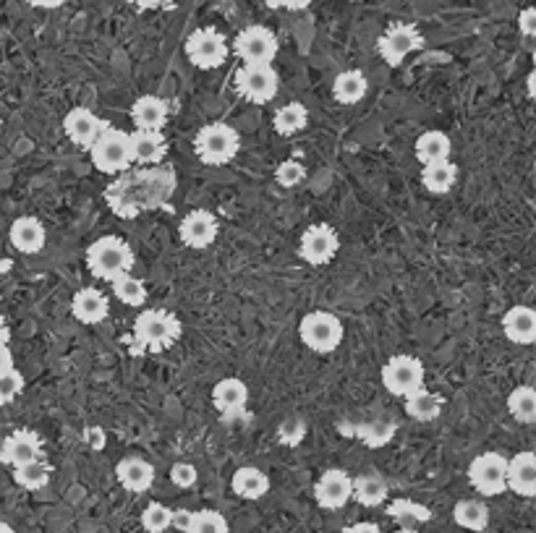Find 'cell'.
Returning a JSON list of instances; mask_svg holds the SVG:
<instances>
[{"instance_id": "6da1fadb", "label": "cell", "mask_w": 536, "mask_h": 533, "mask_svg": "<svg viewBox=\"0 0 536 533\" xmlns=\"http://www.w3.org/2000/svg\"><path fill=\"white\" fill-rule=\"evenodd\" d=\"M181 319L168 309H144L134 319L131 335L126 338V345L131 353H163L181 340Z\"/></svg>"}, {"instance_id": "7a4b0ae2", "label": "cell", "mask_w": 536, "mask_h": 533, "mask_svg": "<svg viewBox=\"0 0 536 533\" xmlns=\"http://www.w3.org/2000/svg\"><path fill=\"white\" fill-rule=\"evenodd\" d=\"M134 262V249L123 238L102 236L95 243H89L87 267L92 275L105 280V283H113L116 277L134 270Z\"/></svg>"}, {"instance_id": "3957f363", "label": "cell", "mask_w": 536, "mask_h": 533, "mask_svg": "<svg viewBox=\"0 0 536 533\" xmlns=\"http://www.w3.org/2000/svg\"><path fill=\"white\" fill-rule=\"evenodd\" d=\"M194 152H197V157L204 165L220 168V165H228V162L236 160V155L241 152V136H238V131L233 129L231 123H207L197 131Z\"/></svg>"}, {"instance_id": "277c9868", "label": "cell", "mask_w": 536, "mask_h": 533, "mask_svg": "<svg viewBox=\"0 0 536 533\" xmlns=\"http://www.w3.org/2000/svg\"><path fill=\"white\" fill-rule=\"evenodd\" d=\"M89 157L100 173L105 176H118L131 168V149H129V134L116 126H105L100 131L92 147H89Z\"/></svg>"}, {"instance_id": "5b68a950", "label": "cell", "mask_w": 536, "mask_h": 533, "mask_svg": "<svg viewBox=\"0 0 536 533\" xmlns=\"http://www.w3.org/2000/svg\"><path fill=\"white\" fill-rule=\"evenodd\" d=\"M301 343L314 353H333L338 351L346 330L343 322L335 317L333 311H309L299 324Z\"/></svg>"}, {"instance_id": "8992f818", "label": "cell", "mask_w": 536, "mask_h": 533, "mask_svg": "<svg viewBox=\"0 0 536 533\" xmlns=\"http://www.w3.org/2000/svg\"><path fill=\"white\" fill-rule=\"evenodd\" d=\"M236 92L254 105H267L280 92V76L272 63H244L236 74Z\"/></svg>"}, {"instance_id": "52a82bcc", "label": "cell", "mask_w": 536, "mask_h": 533, "mask_svg": "<svg viewBox=\"0 0 536 533\" xmlns=\"http://www.w3.org/2000/svg\"><path fill=\"white\" fill-rule=\"evenodd\" d=\"M424 377H427L424 364L416 356H408V353H398L382 366V385L395 398H406L408 392L424 387Z\"/></svg>"}, {"instance_id": "ba28073f", "label": "cell", "mask_w": 536, "mask_h": 533, "mask_svg": "<svg viewBox=\"0 0 536 533\" xmlns=\"http://www.w3.org/2000/svg\"><path fill=\"white\" fill-rule=\"evenodd\" d=\"M184 50L191 66L202 68V71L220 68L225 61H228V42H225V37L218 32V29L212 27L191 32Z\"/></svg>"}, {"instance_id": "9c48e42d", "label": "cell", "mask_w": 536, "mask_h": 533, "mask_svg": "<svg viewBox=\"0 0 536 533\" xmlns=\"http://www.w3.org/2000/svg\"><path fill=\"white\" fill-rule=\"evenodd\" d=\"M505 473H508V458L505 455L482 453L471 460L469 481L482 497H500L503 492H508Z\"/></svg>"}, {"instance_id": "30bf717a", "label": "cell", "mask_w": 536, "mask_h": 533, "mask_svg": "<svg viewBox=\"0 0 536 533\" xmlns=\"http://www.w3.org/2000/svg\"><path fill=\"white\" fill-rule=\"evenodd\" d=\"M424 48V34L414 24H393L377 40V53L390 68H398L408 55Z\"/></svg>"}, {"instance_id": "8fae6325", "label": "cell", "mask_w": 536, "mask_h": 533, "mask_svg": "<svg viewBox=\"0 0 536 533\" xmlns=\"http://www.w3.org/2000/svg\"><path fill=\"white\" fill-rule=\"evenodd\" d=\"M340 251V236L333 225L317 223L312 228L304 230V236L299 241V257L312 267H325L335 259Z\"/></svg>"}, {"instance_id": "7c38bea8", "label": "cell", "mask_w": 536, "mask_h": 533, "mask_svg": "<svg viewBox=\"0 0 536 533\" xmlns=\"http://www.w3.org/2000/svg\"><path fill=\"white\" fill-rule=\"evenodd\" d=\"M233 50L244 63H272L278 58L280 42L278 37L262 24H252L244 32H238Z\"/></svg>"}, {"instance_id": "4fadbf2b", "label": "cell", "mask_w": 536, "mask_h": 533, "mask_svg": "<svg viewBox=\"0 0 536 533\" xmlns=\"http://www.w3.org/2000/svg\"><path fill=\"white\" fill-rule=\"evenodd\" d=\"M178 233L189 249H210L218 241L220 223L210 210H191L178 225Z\"/></svg>"}, {"instance_id": "5bb4252c", "label": "cell", "mask_w": 536, "mask_h": 533, "mask_svg": "<svg viewBox=\"0 0 536 533\" xmlns=\"http://www.w3.org/2000/svg\"><path fill=\"white\" fill-rule=\"evenodd\" d=\"M314 500L322 510H343L351 502V476L340 468H327L314 484Z\"/></svg>"}, {"instance_id": "9a60e30c", "label": "cell", "mask_w": 536, "mask_h": 533, "mask_svg": "<svg viewBox=\"0 0 536 533\" xmlns=\"http://www.w3.org/2000/svg\"><path fill=\"white\" fill-rule=\"evenodd\" d=\"M37 458H45V447H42L40 434L29 432V429H19V432L8 434L0 445V463L3 466H24Z\"/></svg>"}, {"instance_id": "2e32d148", "label": "cell", "mask_w": 536, "mask_h": 533, "mask_svg": "<svg viewBox=\"0 0 536 533\" xmlns=\"http://www.w3.org/2000/svg\"><path fill=\"white\" fill-rule=\"evenodd\" d=\"M105 126H108V121H102L100 115L92 113L89 108L68 110V115L63 118V134L68 136V142L82 149L92 147V142L100 136Z\"/></svg>"}, {"instance_id": "e0dca14e", "label": "cell", "mask_w": 536, "mask_h": 533, "mask_svg": "<svg viewBox=\"0 0 536 533\" xmlns=\"http://www.w3.org/2000/svg\"><path fill=\"white\" fill-rule=\"evenodd\" d=\"M131 165H157L168 155V139L163 131H142L136 129L129 134Z\"/></svg>"}, {"instance_id": "ac0fdd59", "label": "cell", "mask_w": 536, "mask_h": 533, "mask_svg": "<svg viewBox=\"0 0 536 533\" xmlns=\"http://www.w3.org/2000/svg\"><path fill=\"white\" fill-rule=\"evenodd\" d=\"M505 484L510 492H516L518 497H536V455L523 450L516 458L508 460V473H505Z\"/></svg>"}, {"instance_id": "d6986e66", "label": "cell", "mask_w": 536, "mask_h": 533, "mask_svg": "<svg viewBox=\"0 0 536 533\" xmlns=\"http://www.w3.org/2000/svg\"><path fill=\"white\" fill-rule=\"evenodd\" d=\"M118 484L131 494H144L155 484V466L139 455H126L116 466Z\"/></svg>"}, {"instance_id": "ffe728a7", "label": "cell", "mask_w": 536, "mask_h": 533, "mask_svg": "<svg viewBox=\"0 0 536 533\" xmlns=\"http://www.w3.org/2000/svg\"><path fill=\"white\" fill-rule=\"evenodd\" d=\"M8 236H11V243L19 254H40L45 249V241H48V230L37 217L24 215L16 217Z\"/></svg>"}, {"instance_id": "44dd1931", "label": "cell", "mask_w": 536, "mask_h": 533, "mask_svg": "<svg viewBox=\"0 0 536 533\" xmlns=\"http://www.w3.org/2000/svg\"><path fill=\"white\" fill-rule=\"evenodd\" d=\"M71 314L82 324L105 322L110 314L108 296L100 288H82V291H76L74 301H71Z\"/></svg>"}, {"instance_id": "7402d4cb", "label": "cell", "mask_w": 536, "mask_h": 533, "mask_svg": "<svg viewBox=\"0 0 536 533\" xmlns=\"http://www.w3.org/2000/svg\"><path fill=\"white\" fill-rule=\"evenodd\" d=\"M168 102L157 95H144L131 105V121L142 131H163L168 123Z\"/></svg>"}, {"instance_id": "603a6c76", "label": "cell", "mask_w": 536, "mask_h": 533, "mask_svg": "<svg viewBox=\"0 0 536 533\" xmlns=\"http://www.w3.org/2000/svg\"><path fill=\"white\" fill-rule=\"evenodd\" d=\"M503 332L510 343L534 345L536 343V311L531 306H513L503 314Z\"/></svg>"}, {"instance_id": "cb8c5ba5", "label": "cell", "mask_w": 536, "mask_h": 533, "mask_svg": "<svg viewBox=\"0 0 536 533\" xmlns=\"http://www.w3.org/2000/svg\"><path fill=\"white\" fill-rule=\"evenodd\" d=\"M246 403H249V387L238 377L220 379L218 385L212 387V405H215L223 416L241 413L246 408Z\"/></svg>"}, {"instance_id": "d4e9b609", "label": "cell", "mask_w": 536, "mask_h": 533, "mask_svg": "<svg viewBox=\"0 0 536 533\" xmlns=\"http://www.w3.org/2000/svg\"><path fill=\"white\" fill-rule=\"evenodd\" d=\"M406 413L414 421H421V424H427V421L440 419L442 408H445V398H442L440 392H432L427 387H419V390L408 392L406 398Z\"/></svg>"}, {"instance_id": "484cf974", "label": "cell", "mask_w": 536, "mask_h": 533, "mask_svg": "<svg viewBox=\"0 0 536 533\" xmlns=\"http://www.w3.org/2000/svg\"><path fill=\"white\" fill-rule=\"evenodd\" d=\"M369 92V79L359 68L340 71L333 81V97L340 105H359Z\"/></svg>"}, {"instance_id": "4316f807", "label": "cell", "mask_w": 536, "mask_h": 533, "mask_svg": "<svg viewBox=\"0 0 536 533\" xmlns=\"http://www.w3.org/2000/svg\"><path fill=\"white\" fill-rule=\"evenodd\" d=\"M231 489L241 500H262L270 492V479L257 466H244L233 473Z\"/></svg>"}, {"instance_id": "83f0119b", "label": "cell", "mask_w": 536, "mask_h": 533, "mask_svg": "<svg viewBox=\"0 0 536 533\" xmlns=\"http://www.w3.org/2000/svg\"><path fill=\"white\" fill-rule=\"evenodd\" d=\"M414 155L421 165H429V162H440V160H450L453 155V142L445 131H424V134L416 139L414 144Z\"/></svg>"}, {"instance_id": "f1b7e54d", "label": "cell", "mask_w": 536, "mask_h": 533, "mask_svg": "<svg viewBox=\"0 0 536 533\" xmlns=\"http://www.w3.org/2000/svg\"><path fill=\"white\" fill-rule=\"evenodd\" d=\"M351 500L364 507H380L387 502V481L377 473H361L351 479Z\"/></svg>"}, {"instance_id": "f546056e", "label": "cell", "mask_w": 536, "mask_h": 533, "mask_svg": "<svg viewBox=\"0 0 536 533\" xmlns=\"http://www.w3.org/2000/svg\"><path fill=\"white\" fill-rule=\"evenodd\" d=\"M455 181H458V168L450 160L429 162L421 168V183L429 194H448V191H453Z\"/></svg>"}, {"instance_id": "4dcf8cb0", "label": "cell", "mask_w": 536, "mask_h": 533, "mask_svg": "<svg viewBox=\"0 0 536 533\" xmlns=\"http://www.w3.org/2000/svg\"><path fill=\"white\" fill-rule=\"evenodd\" d=\"M343 429H346V437L361 439L364 445L377 450V447H385L393 442L398 424L395 421H372V424H348Z\"/></svg>"}, {"instance_id": "1f68e13d", "label": "cell", "mask_w": 536, "mask_h": 533, "mask_svg": "<svg viewBox=\"0 0 536 533\" xmlns=\"http://www.w3.org/2000/svg\"><path fill=\"white\" fill-rule=\"evenodd\" d=\"M306 123H309V110L304 102H285L283 108H278V113L272 115V129L278 136L299 134L306 129Z\"/></svg>"}, {"instance_id": "d6a6232c", "label": "cell", "mask_w": 536, "mask_h": 533, "mask_svg": "<svg viewBox=\"0 0 536 533\" xmlns=\"http://www.w3.org/2000/svg\"><path fill=\"white\" fill-rule=\"evenodd\" d=\"M453 520L466 531L482 533L489 526V507L482 500H461L453 507Z\"/></svg>"}, {"instance_id": "836d02e7", "label": "cell", "mask_w": 536, "mask_h": 533, "mask_svg": "<svg viewBox=\"0 0 536 533\" xmlns=\"http://www.w3.org/2000/svg\"><path fill=\"white\" fill-rule=\"evenodd\" d=\"M50 476H53V468L45 458H37L32 463H24V466L14 468V481L27 489V492H40L50 484Z\"/></svg>"}, {"instance_id": "e575fe53", "label": "cell", "mask_w": 536, "mask_h": 533, "mask_svg": "<svg viewBox=\"0 0 536 533\" xmlns=\"http://www.w3.org/2000/svg\"><path fill=\"white\" fill-rule=\"evenodd\" d=\"M508 413L518 424H534L536 421V390L531 385H521L508 395Z\"/></svg>"}, {"instance_id": "d590c367", "label": "cell", "mask_w": 536, "mask_h": 533, "mask_svg": "<svg viewBox=\"0 0 536 533\" xmlns=\"http://www.w3.org/2000/svg\"><path fill=\"white\" fill-rule=\"evenodd\" d=\"M387 515L401 523V528H414V523H427L432 520V510L421 502H411V500H395L387 505Z\"/></svg>"}, {"instance_id": "8d00e7d4", "label": "cell", "mask_w": 536, "mask_h": 533, "mask_svg": "<svg viewBox=\"0 0 536 533\" xmlns=\"http://www.w3.org/2000/svg\"><path fill=\"white\" fill-rule=\"evenodd\" d=\"M110 285H113V293H116L121 304L131 306V309H142V306L147 304V288H144L142 280L131 275V272L116 277Z\"/></svg>"}, {"instance_id": "74e56055", "label": "cell", "mask_w": 536, "mask_h": 533, "mask_svg": "<svg viewBox=\"0 0 536 533\" xmlns=\"http://www.w3.org/2000/svg\"><path fill=\"white\" fill-rule=\"evenodd\" d=\"M184 533H231V528L218 510H197V513H191Z\"/></svg>"}, {"instance_id": "f35d334b", "label": "cell", "mask_w": 536, "mask_h": 533, "mask_svg": "<svg viewBox=\"0 0 536 533\" xmlns=\"http://www.w3.org/2000/svg\"><path fill=\"white\" fill-rule=\"evenodd\" d=\"M173 523V510L163 502H150L142 513V528L147 533H165Z\"/></svg>"}, {"instance_id": "ab89813d", "label": "cell", "mask_w": 536, "mask_h": 533, "mask_svg": "<svg viewBox=\"0 0 536 533\" xmlns=\"http://www.w3.org/2000/svg\"><path fill=\"white\" fill-rule=\"evenodd\" d=\"M27 387V379L24 374L16 372V366L11 372L0 374V405H11L16 398H19L21 392Z\"/></svg>"}, {"instance_id": "60d3db41", "label": "cell", "mask_w": 536, "mask_h": 533, "mask_svg": "<svg viewBox=\"0 0 536 533\" xmlns=\"http://www.w3.org/2000/svg\"><path fill=\"white\" fill-rule=\"evenodd\" d=\"M306 178V168L299 160H285L275 168V181L283 186V189H296L301 181Z\"/></svg>"}, {"instance_id": "b9f144b4", "label": "cell", "mask_w": 536, "mask_h": 533, "mask_svg": "<svg viewBox=\"0 0 536 533\" xmlns=\"http://www.w3.org/2000/svg\"><path fill=\"white\" fill-rule=\"evenodd\" d=\"M197 479L199 473L191 463H176V466L170 468V481H173L178 489H191V486L197 484Z\"/></svg>"}, {"instance_id": "7bdbcfd3", "label": "cell", "mask_w": 536, "mask_h": 533, "mask_svg": "<svg viewBox=\"0 0 536 533\" xmlns=\"http://www.w3.org/2000/svg\"><path fill=\"white\" fill-rule=\"evenodd\" d=\"M304 432V424H301L299 419H291L280 429V442H283V445H299L301 439H304Z\"/></svg>"}, {"instance_id": "ee69618b", "label": "cell", "mask_w": 536, "mask_h": 533, "mask_svg": "<svg viewBox=\"0 0 536 533\" xmlns=\"http://www.w3.org/2000/svg\"><path fill=\"white\" fill-rule=\"evenodd\" d=\"M518 29L526 40L536 37V8H523L521 16H518Z\"/></svg>"}, {"instance_id": "f6af8a7d", "label": "cell", "mask_w": 536, "mask_h": 533, "mask_svg": "<svg viewBox=\"0 0 536 533\" xmlns=\"http://www.w3.org/2000/svg\"><path fill=\"white\" fill-rule=\"evenodd\" d=\"M270 8H285V11H304L312 6V0H267Z\"/></svg>"}, {"instance_id": "bcb514c9", "label": "cell", "mask_w": 536, "mask_h": 533, "mask_svg": "<svg viewBox=\"0 0 536 533\" xmlns=\"http://www.w3.org/2000/svg\"><path fill=\"white\" fill-rule=\"evenodd\" d=\"M14 369V351L8 345H0V374H6Z\"/></svg>"}, {"instance_id": "7dc6e473", "label": "cell", "mask_w": 536, "mask_h": 533, "mask_svg": "<svg viewBox=\"0 0 536 533\" xmlns=\"http://www.w3.org/2000/svg\"><path fill=\"white\" fill-rule=\"evenodd\" d=\"M189 518H191V510H173V523H170V528H176V531H186Z\"/></svg>"}, {"instance_id": "c3c4849f", "label": "cell", "mask_w": 536, "mask_h": 533, "mask_svg": "<svg viewBox=\"0 0 536 533\" xmlns=\"http://www.w3.org/2000/svg\"><path fill=\"white\" fill-rule=\"evenodd\" d=\"M343 533H382V531L377 523H367V520H364V523H353V526L346 528Z\"/></svg>"}, {"instance_id": "681fc988", "label": "cell", "mask_w": 536, "mask_h": 533, "mask_svg": "<svg viewBox=\"0 0 536 533\" xmlns=\"http://www.w3.org/2000/svg\"><path fill=\"white\" fill-rule=\"evenodd\" d=\"M87 439L92 447L105 445V437H102V429H87Z\"/></svg>"}, {"instance_id": "f907efd6", "label": "cell", "mask_w": 536, "mask_h": 533, "mask_svg": "<svg viewBox=\"0 0 536 533\" xmlns=\"http://www.w3.org/2000/svg\"><path fill=\"white\" fill-rule=\"evenodd\" d=\"M11 343V327H8L6 317L0 314V345H8Z\"/></svg>"}, {"instance_id": "816d5d0a", "label": "cell", "mask_w": 536, "mask_h": 533, "mask_svg": "<svg viewBox=\"0 0 536 533\" xmlns=\"http://www.w3.org/2000/svg\"><path fill=\"white\" fill-rule=\"evenodd\" d=\"M29 6L34 8H61L63 0H27Z\"/></svg>"}, {"instance_id": "f5cc1de1", "label": "cell", "mask_w": 536, "mask_h": 533, "mask_svg": "<svg viewBox=\"0 0 536 533\" xmlns=\"http://www.w3.org/2000/svg\"><path fill=\"white\" fill-rule=\"evenodd\" d=\"M126 3H131V6H136V8H157L160 6V0H126Z\"/></svg>"}, {"instance_id": "db71d44e", "label": "cell", "mask_w": 536, "mask_h": 533, "mask_svg": "<svg viewBox=\"0 0 536 533\" xmlns=\"http://www.w3.org/2000/svg\"><path fill=\"white\" fill-rule=\"evenodd\" d=\"M536 95V74H529V97L534 100Z\"/></svg>"}, {"instance_id": "11a10c76", "label": "cell", "mask_w": 536, "mask_h": 533, "mask_svg": "<svg viewBox=\"0 0 536 533\" xmlns=\"http://www.w3.org/2000/svg\"><path fill=\"white\" fill-rule=\"evenodd\" d=\"M0 533H16L14 526H8L6 520H0Z\"/></svg>"}, {"instance_id": "9f6ffc18", "label": "cell", "mask_w": 536, "mask_h": 533, "mask_svg": "<svg viewBox=\"0 0 536 533\" xmlns=\"http://www.w3.org/2000/svg\"><path fill=\"white\" fill-rule=\"evenodd\" d=\"M395 533H419V531H414V528H398Z\"/></svg>"}]
</instances>
